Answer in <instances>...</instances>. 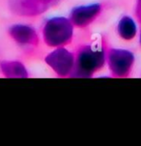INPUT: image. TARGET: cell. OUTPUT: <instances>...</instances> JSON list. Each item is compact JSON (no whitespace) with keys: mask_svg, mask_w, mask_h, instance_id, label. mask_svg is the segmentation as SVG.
<instances>
[{"mask_svg":"<svg viewBox=\"0 0 141 146\" xmlns=\"http://www.w3.org/2000/svg\"><path fill=\"white\" fill-rule=\"evenodd\" d=\"M0 71L6 78H27L24 65L19 61H2L0 62Z\"/></svg>","mask_w":141,"mask_h":146,"instance_id":"8","label":"cell"},{"mask_svg":"<svg viewBox=\"0 0 141 146\" xmlns=\"http://www.w3.org/2000/svg\"><path fill=\"white\" fill-rule=\"evenodd\" d=\"M107 58L109 68L113 75L118 76L128 75L132 62V54H130V52L119 49H112L108 53Z\"/></svg>","mask_w":141,"mask_h":146,"instance_id":"5","label":"cell"},{"mask_svg":"<svg viewBox=\"0 0 141 146\" xmlns=\"http://www.w3.org/2000/svg\"><path fill=\"white\" fill-rule=\"evenodd\" d=\"M9 33L15 41L21 44L37 46L39 43V38L36 31L30 26L17 24L10 28Z\"/></svg>","mask_w":141,"mask_h":146,"instance_id":"7","label":"cell"},{"mask_svg":"<svg viewBox=\"0 0 141 146\" xmlns=\"http://www.w3.org/2000/svg\"><path fill=\"white\" fill-rule=\"evenodd\" d=\"M118 31L124 39L128 40L135 35V26L130 19L124 18L118 25Z\"/></svg>","mask_w":141,"mask_h":146,"instance_id":"9","label":"cell"},{"mask_svg":"<svg viewBox=\"0 0 141 146\" xmlns=\"http://www.w3.org/2000/svg\"><path fill=\"white\" fill-rule=\"evenodd\" d=\"M60 0H9L10 9L23 17H34L54 6Z\"/></svg>","mask_w":141,"mask_h":146,"instance_id":"3","label":"cell"},{"mask_svg":"<svg viewBox=\"0 0 141 146\" xmlns=\"http://www.w3.org/2000/svg\"><path fill=\"white\" fill-rule=\"evenodd\" d=\"M46 62L59 76H67L73 73L75 57L69 50L59 48L46 56Z\"/></svg>","mask_w":141,"mask_h":146,"instance_id":"4","label":"cell"},{"mask_svg":"<svg viewBox=\"0 0 141 146\" xmlns=\"http://www.w3.org/2000/svg\"><path fill=\"white\" fill-rule=\"evenodd\" d=\"M101 10V6L100 4L76 7L71 11L70 19L75 26L85 27L94 21V19L100 15Z\"/></svg>","mask_w":141,"mask_h":146,"instance_id":"6","label":"cell"},{"mask_svg":"<svg viewBox=\"0 0 141 146\" xmlns=\"http://www.w3.org/2000/svg\"><path fill=\"white\" fill-rule=\"evenodd\" d=\"M73 24L66 18H53L46 21L44 26V40L49 46L59 48L71 41Z\"/></svg>","mask_w":141,"mask_h":146,"instance_id":"2","label":"cell"},{"mask_svg":"<svg viewBox=\"0 0 141 146\" xmlns=\"http://www.w3.org/2000/svg\"><path fill=\"white\" fill-rule=\"evenodd\" d=\"M105 53L101 46H83L76 54L73 76L89 78L105 64Z\"/></svg>","mask_w":141,"mask_h":146,"instance_id":"1","label":"cell"}]
</instances>
